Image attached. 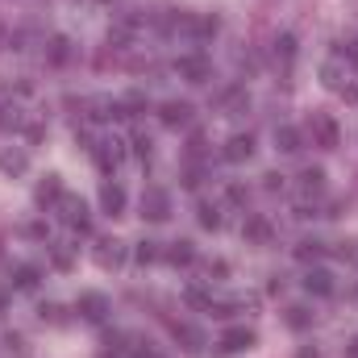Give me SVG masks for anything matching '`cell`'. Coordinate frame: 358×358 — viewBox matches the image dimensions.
Segmentation results:
<instances>
[{
  "instance_id": "cell-1",
  "label": "cell",
  "mask_w": 358,
  "mask_h": 358,
  "mask_svg": "<svg viewBox=\"0 0 358 358\" xmlns=\"http://www.w3.org/2000/svg\"><path fill=\"white\" fill-rule=\"evenodd\" d=\"M304 134H308L313 146H321V150H338V142H342V129H338V121H334L329 113H313L308 125H304Z\"/></svg>"
},
{
  "instance_id": "cell-2",
  "label": "cell",
  "mask_w": 358,
  "mask_h": 358,
  "mask_svg": "<svg viewBox=\"0 0 358 358\" xmlns=\"http://www.w3.org/2000/svg\"><path fill=\"white\" fill-rule=\"evenodd\" d=\"M138 208H142L146 221H167V217H171V196H167V187H146L142 200H138Z\"/></svg>"
},
{
  "instance_id": "cell-3",
  "label": "cell",
  "mask_w": 358,
  "mask_h": 358,
  "mask_svg": "<svg viewBox=\"0 0 358 358\" xmlns=\"http://www.w3.org/2000/svg\"><path fill=\"white\" fill-rule=\"evenodd\" d=\"M255 342H259V334H255V329H246V325H229V329L217 338L221 355H242V350H250Z\"/></svg>"
},
{
  "instance_id": "cell-4",
  "label": "cell",
  "mask_w": 358,
  "mask_h": 358,
  "mask_svg": "<svg viewBox=\"0 0 358 358\" xmlns=\"http://www.w3.org/2000/svg\"><path fill=\"white\" fill-rule=\"evenodd\" d=\"M59 217H63V225H71V229H80V234H88V225H92L88 204H84L80 196H63V200H59Z\"/></svg>"
},
{
  "instance_id": "cell-5",
  "label": "cell",
  "mask_w": 358,
  "mask_h": 358,
  "mask_svg": "<svg viewBox=\"0 0 358 358\" xmlns=\"http://www.w3.org/2000/svg\"><path fill=\"white\" fill-rule=\"evenodd\" d=\"M176 71L187 84H208V80H213V63H208L204 55H183L176 63Z\"/></svg>"
},
{
  "instance_id": "cell-6",
  "label": "cell",
  "mask_w": 358,
  "mask_h": 358,
  "mask_svg": "<svg viewBox=\"0 0 358 358\" xmlns=\"http://www.w3.org/2000/svg\"><path fill=\"white\" fill-rule=\"evenodd\" d=\"M92 155H96V167H100V171H113V167L125 159V142H121V138H100V142L92 146Z\"/></svg>"
},
{
  "instance_id": "cell-7",
  "label": "cell",
  "mask_w": 358,
  "mask_h": 358,
  "mask_svg": "<svg viewBox=\"0 0 358 358\" xmlns=\"http://www.w3.org/2000/svg\"><path fill=\"white\" fill-rule=\"evenodd\" d=\"M76 313L92 321V325H100L104 317H108V300L100 296V292H80V300H76Z\"/></svg>"
},
{
  "instance_id": "cell-8",
  "label": "cell",
  "mask_w": 358,
  "mask_h": 358,
  "mask_svg": "<svg viewBox=\"0 0 358 358\" xmlns=\"http://www.w3.org/2000/svg\"><path fill=\"white\" fill-rule=\"evenodd\" d=\"M221 159H225V163H250V159H255V138H250V134H234V138L225 142Z\"/></svg>"
},
{
  "instance_id": "cell-9",
  "label": "cell",
  "mask_w": 358,
  "mask_h": 358,
  "mask_svg": "<svg viewBox=\"0 0 358 358\" xmlns=\"http://www.w3.org/2000/svg\"><path fill=\"white\" fill-rule=\"evenodd\" d=\"M304 292H308V296H334L338 283H334V275H329L325 267H308V275H304Z\"/></svg>"
},
{
  "instance_id": "cell-10",
  "label": "cell",
  "mask_w": 358,
  "mask_h": 358,
  "mask_svg": "<svg viewBox=\"0 0 358 358\" xmlns=\"http://www.w3.org/2000/svg\"><path fill=\"white\" fill-rule=\"evenodd\" d=\"M171 334H176V342L187 350V355H200V350H204V334H200L196 325H187V321H171Z\"/></svg>"
},
{
  "instance_id": "cell-11",
  "label": "cell",
  "mask_w": 358,
  "mask_h": 358,
  "mask_svg": "<svg viewBox=\"0 0 358 358\" xmlns=\"http://www.w3.org/2000/svg\"><path fill=\"white\" fill-rule=\"evenodd\" d=\"M34 200H38L42 208L59 204V200H63V179H59V176H42V179H38V187H34Z\"/></svg>"
},
{
  "instance_id": "cell-12",
  "label": "cell",
  "mask_w": 358,
  "mask_h": 358,
  "mask_svg": "<svg viewBox=\"0 0 358 358\" xmlns=\"http://www.w3.org/2000/svg\"><path fill=\"white\" fill-rule=\"evenodd\" d=\"M159 121H163V125H171V129L187 125V121H192V104H187V100H167V104L159 108Z\"/></svg>"
},
{
  "instance_id": "cell-13",
  "label": "cell",
  "mask_w": 358,
  "mask_h": 358,
  "mask_svg": "<svg viewBox=\"0 0 358 358\" xmlns=\"http://www.w3.org/2000/svg\"><path fill=\"white\" fill-rule=\"evenodd\" d=\"M100 208H104L108 217H121V213H125V187H121V183H104V187H100Z\"/></svg>"
},
{
  "instance_id": "cell-14",
  "label": "cell",
  "mask_w": 358,
  "mask_h": 358,
  "mask_svg": "<svg viewBox=\"0 0 358 358\" xmlns=\"http://www.w3.org/2000/svg\"><path fill=\"white\" fill-rule=\"evenodd\" d=\"M163 259H167L171 267H192V263H196V246H192L187 238H176V242L163 250Z\"/></svg>"
},
{
  "instance_id": "cell-15",
  "label": "cell",
  "mask_w": 358,
  "mask_h": 358,
  "mask_svg": "<svg viewBox=\"0 0 358 358\" xmlns=\"http://www.w3.org/2000/svg\"><path fill=\"white\" fill-rule=\"evenodd\" d=\"M242 234H246V242H255V246H267L271 238H275V229H271L267 217H246Z\"/></svg>"
},
{
  "instance_id": "cell-16",
  "label": "cell",
  "mask_w": 358,
  "mask_h": 358,
  "mask_svg": "<svg viewBox=\"0 0 358 358\" xmlns=\"http://www.w3.org/2000/svg\"><path fill=\"white\" fill-rule=\"evenodd\" d=\"M292 255H296L300 263H308V267H317V263L325 259V242H321V238H300Z\"/></svg>"
},
{
  "instance_id": "cell-17",
  "label": "cell",
  "mask_w": 358,
  "mask_h": 358,
  "mask_svg": "<svg viewBox=\"0 0 358 358\" xmlns=\"http://www.w3.org/2000/svg\"><path fill=\"white\" fill-rule=\"evenodd\" d=\"M96 263H100V267H121V263H125V246L113 242V238L96 242Z\"/></svg>"
},
{
  "instance_id": "cell-18",
  "label": "cell",
  "mask_w": 358,
  "mask_h": 358,
  "mask_svg": "<svg viewBox=\"0 0 358 358\" xmlns=\"http://www.w3.org/2000/svg\"><path fill=\"white\" fill-rule=\"evenodd\" d=\"M275 146H279L283 155H296V150L304 146V134H300L296 125H275Z\"/></svg>"
},
{
  "instance_id": "cell-19",
  "label": "cell",
  "mask_w": 358,
  "mask_h": 358,
  "mask_svg": "<svg viewBox=\"0 0 358 358\" xmlns=\"http://www.w3.org/2000/svg\"><path fill=\"white\" fill-rule=\"evenodd\" d=\"M217 104H221L225 113H238V108H246V104H250V96H246L242 84H229V88L217 92Z\"/></svg>"
},
{
  "instance_id": "cell-20",
  "label": "cell",
  "mask_w": 358,
  "mask_h": 358,
  "mask_svg": "<svg viewBox=\"0 0 358 358\" xmlns=\"http://www.w3.org/2000/svg\"><path fill=\"white\" fill-rule=\"evenodd\" d=\"M187 29H192V38H217V29H221V17H213V13H200V17H192L187 21Z\"/></svg>"
},
{
  "instance_id": "cell-21",
  "label": "cell",
  "mask_w": 358,
  "mask_h": 358,
  "mask_svg": "<svg viewBox=\"0 0 358 358\" xmlns=\"http://www.w3.org/2000/svg\"><path fill=\"white\" fill-rule=\"evenodd\" d=\"M42 283V267H34V263H21V267L13 271V287L17 292H34Z\"/></svg>"
},
{
  "instance_id": "cell-22",
  "label": "cell",
  "mask_w": 358,
  "mask_h": 358,
  "mask_svg": "<svg viewBox=\"0 0 358 358\" xmlns=\"http://www.w3.org/2000/svg\"><path fill=\"white\" fill-rule=\"evenodd\" d=\"M321 84H325L329 92H342V88H346V67H342L338 59L321 63Z\"/></svg>"
},
{
  "instance_id": "cell-23",
  "label": "cell",
  "mask_w": 358,
  "mask_h": 358,
  "mask_svg": "<svg viewBox=\"0 0 358 358\" xmlns=\"http://www.w3.org/2000/svg\"><path fill=\"white\" fill-rule=\"evenodd\" d=\"M46 59H50L55 67L71 63V38H63V34H59V38H50V42H46Z\"/></svg>"
},
{
  "instance_id": "cell-24",
  "label": "cell",
  "mask_w": 358,
  "mask_h": 358,
  "mask_svg": "<svg viewBox=\"0 0 358 358\" xmlns=\"http://www.w3.org/2000/svg\"><path fill=\"white\" fill-rule=\"evenodd\" d=\"M300 187H304L308 196H321V192H325V171H321V167H304V171H300Z\"/></svg>"
},
{
  "instance_id": "cell-25",
  "label": "cell",
  "mask_w": 358,
  "mask_h": 358,
  "mask_svg": "<svg viewBox=\"0 0 358 358\" xmlns=\"http://www.w3.org/2000/svg\"><path fill=\"white\" fill-rule=\"evenodd\" d=\"M71 263H76V250L63 246V242H50V267L55 271H71Z\"/></svg>"
},
{
  "instance_id": "cell-26",
  "label": "cell",
  "mask_w": 358,
  "mask_h": 358,
  "mask_svg": "<svg viewBox=\"0 0 358 358\" xmlns=\"http://www.w3.org/2000/svg\"><path fill=\"white\" fill-rule=\"evenodd\" d=\"M25 167H29V159H25L21 150H4V155H0V171H4V176H21Z\"/></svg>"
},
{
  "instance_id": "cell-27",
  "label": "cell",
  "mask_w": 358,
  "mask_h": 358,
  "mask_svg": "<svg viewBox=\"0 0 358 358\" xmlns=\"http://www.w3.org/2000/svg\"><path fill=\"white\" fill-rule=\"evenodd\" d=\"M275 59H279L283 67L296 59V34H279V38H275Z\"/></svg>"
},
{
  "instance_id": "cell-28",
  "label": "cell",
  "mask_w": 358,
  "mask_h": 358,
  "mask_svg": "<svg viewBox=\"0 0 358 358\" xmlns=\"http://www.w3.org/2000/svg\"><path fill=\"white\" fill-rule=\"evenodd\" d=\"M196 221L204 229H221V208L217 204H196Z\"/></svg>"
},
{
  "instance_id": "cell-29",
  "label": "cell",
  "mask_w": 358,
  "mask_h": 358,
  "mask_svg": "<svg viewBox=\"0 0 358 358\" xmlns=\"http://www.w3.org/2000/svg\"><path fill=\"white\" fill-rule=\"evenodd\" d=\"M134 259L146 267V263H159V259H163V250H159V242H150V238H146V242H138V246H134Z\"/></svg>"
},
{
  "instance_id": "cell-30",
  "label": "cell",
  "mask_w": 358,
  "mask_h": 358,
  "mask_svg": "<svg viewBox=\"0 0 358 358\" xmlns=\"http://www.w3.org/2000/svg\"><path fill=\"white\" fill-rule=\"evenodd\" d=\"M308 325H313V313L304 304H292L287 308V329H308Z\"/></svg>"
},
{
  "instance_id": "cell-31",
  "label": "cell",
  "mask_w": 358,
  "mask_h": 358,
  "mask_svg": "<svg viewBox=\"0 0 358 358\" xmlns=\"http://www.w3.org/2000/svg\"><path fill=\"white\" fill-rule=\"evenodd\" d=\"M183 300H187L192 308H213V296H208L204 287H187V292H183Z\"/></svg>"
},
{
  "instance_id": "cell-32",
  "label": "cell",
  "mask_w": 358,
  "mask_h": 358,
  "mask_svg": "<svg viewBox=\"0 0 358 358\" xmlns=\"http://www.w3.org/2000/svg\"><path fill=\"white\" fill-rule=\"evenodd\" d=\"M38 317H42V321H50V325H63V321H67V313H63L59 304H42V308H38Z\"/></svg>"
},
{
  "instance_id": "cell-33",
  "label": "cell",
  "mask_w": 358,
  "mask_h": 358,
  "mask_svg": "<svg viewBox=\"0 0 358 358\" xmlns=\"http://www.w3.org/2000/svg\"><path fill=\"white\" fill-rule=\"evenodd\" d=\"M125 108H129V117H138V113L146 108V92H129V96H125Z\"/></svg>"
},
{
  "instance_id": "cell-34",
  "label": "cell",
  "mask_w": 358,
  "mask_h": 358,
  "mask_svg": "<svg viewBox=\"0 0 358 358\" xmlns=\"http://www.w3.org/2000/svg\"><path fill=\"white\" fill-rule=\"evenodd\" d=\"M129 146H134V155H138V159H150V138H146V134H138Z\"/></svg>"
},
{
  "instance_id": "cell-35",
  "label": "cell",
  "mask_w": 358,
  "mask_h": 358,
  "mask_svg": "<svg viewBox=\"0 0 358 358\" xmlns=\"http://www.w3.org/2000/svg\"><path fill=\"white\" fill-rule=\"evenodd\" d=\"M200 183H204V171L200 167H187L183 171V187H200Z\"/></svg>"
},
{
  "instance_id": "cell-36",
  "label": "cell",
  "mask_w": 358,
  "mask_h": 358,
  "mask_svg": "<svg viewBox=\"0 0 358 358\" xmlns=\"http://www.w3.org/2000/svg\"><path fill=\"white\" fill-rule=\"evenodd\" d=\"M204 146H208V142H204V134H192V142H187V155H192V159H200V155H204Z\"/></svg>"
},
{
  "instance_id": "cell-37",
  "label": "cell",
  "mask_w": 358,
  "mask_h": 358,
  "mask_svg": "<svg viewBox=\"0 0 358 358\" xmlns=\"http://www.w3.org/2000/svg\"><path fill=\"white\" fill-rule=\"evenodd\" d=\"M204 271H208V279H213V275L221 279V275H229V263H225V259H213V263H204Z\"/></svg>"
},
{
  "instance_id": "cell-38",
  "label": "cell",
  "mask_w": 358,
  "mask_h": 358,
  "mask_svg": "<svg viewBox=\"0 0 358 358\" xmlns=\"http://www.w3.org/2000/svg\"><path fill=\"white\" fill-rule=\"evenodd\" d=\"M134 355L138 358H163L159 350H150V342H138V338H134Z\"/></svg>"
},
{
  "instance_id": "cell-39",
  "label": "cell",
  "mask_w": 358,
  "mask_h": 358,
  "mask_svg": "<svg viewBox=\"0 0 358 358\" xmlns=\"http://www.w3.org/2000/svg\"><path fill=\"white\" fill-rule=\"evenodd\" d=\"M263 187H267V192H279V187H283V176H279V171H267V176H263Z\"/></svg>"
},
{
  "instance_id": "cell-40",
  "label": "cell",
  "mask_w": 358,
  "mask_h": 358,
  "mask_svg": "<svg viewBox=\"0 0 358 358\" xmlns=\"http://www.w3.org/2000/svg\"><path fill=\"white\" fill-rule=\"evenodd\" d=\"M246 196H250V192H246L242 183H229V200H234V204H246Z\"/></svg>"
},
{
  "instance_id": "cell-41",
  "label": "cell",
  "mask_w": 358,
  "mask_h": 358,
  "mask_svg": "<svg viewBox=\"0 0 358 358\" xmlns=\"http://www.w3.org/2000/svg\"><path fill=\"white\" fill-rule=\"evenodd\" d=\"M338 255L342 259H358V242H338Z\"/></svg>"
},
{
  "instance_id": "cell-42",
  "label": "cell",
  "mask_w": 358,
  "mask_h": 358,
  "mask_svg": "<svg viewBox=\"0 0 358 358\" xmlns=\"http://www.w3.org/2000/svg\"><path fill=\"white\" fill-rule=\"evenodd\" d=\"M342 55H346V59H350V63L358 67V38H350V42L342 46Z\"/></svg>"
},
{
  "instance_id": "cell-43",
  "label": "cell",
  "mask_w": 358,
  "mask_h": 358,
  "mask_svg": "<svg viewBox=\"0 0 358 358\" xmlns=\"http://www.w3.org/2000/svg\"><path fill=\"white\" fill-rule=\"evenodd\" d=\"M25 234H29V238H46V225H38V221H34V225H25Z\"/></svg>"
},
{
  "instance_id": "cell-44",
  "label": "cell",
  "mask_w": 358,
  "mask_h": 358,
  "mask_svg": "<svg viewBox=\"0 0 358 358\" xmlns=\"http://www.w3.org/2000/svg\"><path fill=\"white\" fill-rule=\"evenodd\" d=\"M4 346L8 350H21V334H4Z\"/></svg>"
},
{
  "instance_id": "cell-45",
  "label": "cell",
  "mask_w": 358,
  "mask_h": 358,
  "mask_svg": "<svg viewBox=\"0 0 358 358\" xmlns=\"http://www.w3.org/2000/svg\"><path fill=\"white\" fill-rule=\"evenodd\" d=\"M296 358H321V350H317V346H300V350H296Z\"/></svg>"
},
{
  "instance_id": "cell-46",
  "label": "cell",
  "mask_w": 358,
  "mask_h": 358,
  "mask_svg": "<svg viewBox=\"0 0 358 358\" xmlns=\"http://www.w3.org/2000/svg\"><path fill=\"white\" fill-rule=\"evenodd\" d=\"M342 100H350V104H358V88H355V84H346V88H342Z\"/></svg>"
},
{
  "instance_id": "cell-47",
  "label": "cell",
  "mask_w": 358,
  "mask_h": 358,
  "mask_svg": "<svg viewBox=\"0 0 358 358\" xmlns=\"http://www.w3.org/2000/svg\"><path fill=\"white\" fill-rule=\"evenodd\" d=\"M346 358H358V338H350V342H346Z\"/></svg>"
},
{
  "instance_id": "cell-48",
  "label": "cell",
  "mask_w": 358,
  "mask_h": 358,
  "mask_svg": "<svg viewBox=\"0 0 358 358\" xmlns=\"http://www.w3.org/2000/svg\"><path fill=\"white\" fill-rule=\"evenodd\" d=\"M4 313H8V292L0 287V317H4Z\"/></svg>"
},
{
  "instance_id": "cell-49",
  "label": "cell",
  "mask_w": 358,
  "mask_h": 358,
  "mask_svg": "<svg viewBox=\"0 0 358 358\" xmlns=\"http://www.w3.org/2000/svg\"><path fill=\"white\" fill-rule=\"evenodd\" d=\"M0 46H4V25H0Z\"/></svg>"
},
{
  "instance_id": "cell-50",
  "label": "cell",
  "mask_w": 358,
  "mask_h": 358,
  "mask_svg": "<svg viewBox=\"0 0 358 358\" xmlns=\"http://www.w3.org/2000/svg\"><path fill=\"white\" fill-rule=\"evenodd\" d=\"M100 358H117V355H113V350H108V355H100Z\"/></svg>"
}]
</instances>
